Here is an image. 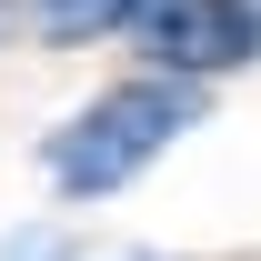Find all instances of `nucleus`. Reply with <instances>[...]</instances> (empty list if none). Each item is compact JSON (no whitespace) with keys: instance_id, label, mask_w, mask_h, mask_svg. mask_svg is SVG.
I'll use <instances>...</instances> for the list:
<instances>
[{"instance_id":"obj_2","label":"nucleus","mask_w":261,"mask_h":261,"mask_svg":"<svg viewBox=\"0 0 261 261\" xmlns=\"http://www.w3.org/2000/svg\"><path fill=\"white\" fill-rule=\"evenodd\" d=\"M130 40H141V70L211 91L221 70L261 61V0H151V20Z\"/></svg>"},{"instance_id":"obj_3","label":"nucleus","mask_w":261,"mask_h":261,"mask_svg":"<svg viewBox=\"0 0 261 261\" xmlns=\"http://www.w3.org/2000/svg\"><path fill=\"white\" fill-rule=\"evenodd\" d=\"M151 20V0H0V40H130Z\"/></svg>"},{"instance_id":"obj_4","label":"nucleus","mask_w":261,"mask_h":261,"mask_svg":"<svg viewBox=\"0 0 261 261\" xmlns=\"http://www.w3.org/2000/svg\"><path fill=\"white\" fill-rule=\"evenodd\" d=\"M0 261H171V251H141V241H70V231H20Z\"/></svg>"},{"instance_id":"obj_1","label":"nucleus","mask_w":261,"mask_h":261,"mask_svg":"<svg viewBox=\"0 0 261 261\" xmlns=\"http://www.w3.org/2000/svg\"><path fill=\"white\" fill-rule=\"evenodd\" d=\"M201 121H211V91L161 81V70H130L111 91H91L50 141H40V171H50L61 201H121L130 181L161 161L171 141H191Z\"/></svg>"}]
</instances>
